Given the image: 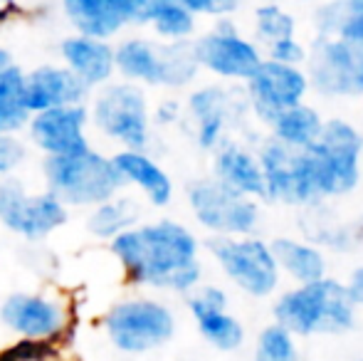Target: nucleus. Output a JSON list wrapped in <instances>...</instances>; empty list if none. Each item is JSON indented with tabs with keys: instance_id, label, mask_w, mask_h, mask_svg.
<instances>
[{
	"instance_id": "1",
	"label": "nucleus",
	"mask_w": 363,
	"mask_h": 361,
	"mask_svg": "<svg viewBox=\"0 0 363 361\" xmlns=\"http://www.w3.org/2000/svg\"><path fill=\"white\" fill-rule=\"evenodd\" d=\"M109 252L131 287L188 294L203 279L201 243L173 218L136 223L109 240Z\"/></svg>"
},
{
	"instance_id": "2",
	"label": "nucleus",
	"mask_w": 363,
	"mask_h": 361,
	"mask_svg": "<svg viewBox=\"0 0 363 361\" xmlns=\"http://www.w3.org/2000/svg\"><path fill=\"white\" fill-rule=\"evenodd\" d=\"M356 307L344 282L321 277L284 292L274 304V322L296 337L344 334L354 329Z\"/></svg>"
},
{
	"instance_id": "3",
	"label": "nucleus",
	"mask_w": 363,
	"mask_h": 361,
	"mask_svg": "<svg viewBox=\"0 0 363 361\" xmlns=\"http://www.w3.org/2000/svg\"><path fill=\"white\" fill-rule=\"evenodd\" d=\"M116 74L139 87L178 89L198 77L196 50L191 40L181 43H158V40L131 35L114 45Z\"/></svg>"
},
{
	"instance_id": "4",
	"label": "nucleus",
	"mask_w": 363,
	"mask_h": 361,
	"mask_svg": "<svg viewBox=\"0 0 363 361\" xmlns=\"http://www.w3.org/2000/svg\"><path fill=\"white\" fill-rule=\"evenodd\" d=\"M79 309L74 299L43 289H15L0 299V327L13 337L48 339L67 352L79 334Z\"/></svg>"
},
{
	"instance_id": "5",
	"label": "nucleus",
	"mask_w": 363,
	"mask_h": 361,
	"mask_svg": "<svg viewBox=\"0 0 363 361\" xmlns=\"http://www.w3.org/2000/svg\"><path fill=\"white\" fill-rule=\"evenodd\" d=\"M43 179L48 191L67 208H91L124 191V181L111 156L96 151L94 146L45 159Z\"/></svg>"
},
{
	"instance_id": "6",
	"label": "nucleus",
	"mask_w": 363,
	"mask_h": 361,
	"mask_svg": "<svg viewBox=\"0 0 363 361\" xmlns=\"http://www.w3.org/2000/svg\"><path fill=\"white\" fill-rule=\"evenodd\" d=\"M89 126L119 149L146 151L151 141V106L144 87L134 82H106L86 99Z\"/></svg>"
},
{
	"instance_id": "7",
	"label": "nucleus",
	"mask_w": 363,
	"mask_h": 361,
	"mask_svg": "<svg viewBox=\"0 0 363 361\" xmlns=\"http://www.w3.org/2000/svg\"><path fill=\"white\" fill-rule=\"evenodd\" d=\"M101 329L119 354L139 357L171 342L176 334V314L163 299L134 294L106 309Z\"/></svg>"
},
{
	"instance_id": "8",
	"label": "nucleus",
	"mask_w": 363,
	"mask_h": 361,
	"mask_svg": "<svg viewBox=\"0 0 363 361\" xmlns=\"http://www.w3.org/2000/svg\"><path fill=\"white\" fill-rule=\"evenodd\" d=\"M69 208L55 193L30 191L18 176L0 179V231L25 243H43L67 226Z\"/></svg>"
},
{
	"instance_id": "9",
	"label": "nucleus",
	"mask_w": 363,
	"mask_h": 361,
	"mask_svg": "<svg viewBox=\"0 0 363 361\" xmlns=\"http://www.w3.org/2000/svg\"><path fill=\"white\" fill-rule=\"evenodd\" d=\"M264 176V198L284 206H316L324 201L309 149H289L267 139L257 151Z\"/></svg>"
},
{
	"instance_id": "10",
	"label": "nucleus",
	"mask_w": 363,
	"mask_h": 361,
	"mask_svg": "<svg viewBox=\"0 0 363 361\" xmlns=\"http://www.w3.org/2000/svg\"><path fill=\"white\" fill-rule=\"evenodd\" d=\"M319 176L321 196H346L359 186L363 134L346 119H329L321 126V134L309 146Z\"/></svg>"
},
{
	"instance_id": "11",
	"label": "nucleus",
	"mask_w": 363,
	"mask_h": 361,
	"mask_svg": "<svg viewBox=\"0 0 363 361\" xmlns=\"http://www.w3.org/2000/svg\"><path fill=\"white\" fill-rule=\"evenodd\" d=\"M188 208L198 226L216 238L255 235L259 228L257 201L230 191L216 179H203L188 186Z\"/></svg>"
},
{
	"instance_id": "12",
	"label": "nucleus",
	"mask_w": 363,
	"mask_h": 361,
	"mask_svg": "<svg viewBox=\"0 0 363 361\" xmlns=\"http://www.w3.org/2000/svg\"><path fill=\"white\" fill-rule=\"evenodd\" d=\"M208 250L225 277L250 297H269L279 284V267L272 248L255 235L213 238Z\"/></svg>"
},
{
	"instance_id": "13",
	"label": "nucleus",
	"mask_w": 363,
	"mask_h": 361,
	"mask_svg": "<svg viewBox=\"0 0 363 361\" xmlns=\"http://www.w3.org/2000/svg\"><path fill=\"white\" fill-rule=\"evenodd\" d=\"M304 65L309 87L319 94L363 96V48L319 35Z\"/></svg>"
},
{
	"instance_id": "14",
	"label": "nucleus",
	"mask_w": 363,
	"mask_h": 361,
	"mask_svg": "<svg viewBox=\"0 0 363 361\" xmlns=\"http://www.w3.org/2000/svg\"><path fill=\"white\" fill-rule=\"evenodd\" d=\"M198 67L208 70L220 79L247 82L262 65V52L252 40L242 38L230 20L218 18L213 30L193 43Z\"/></svg>"
},
{
	"instance_id": "15",
	"label": "nucleus",
	"mask_w": 363,
	"mask_h": 361,
	"mask_svg": "<svg viewBox=\"0 0 363 361\" xmlns=\"http://www.w3.org/2000/svg\"><path fill=\"white\" fill-rule=\"evenodd\" d=\"M247 106L262 124H269L284 109L301 104L309 91V79L301 67L262 60L257 72L245 82Z\"/></svg>"
},
{
	"instance_id": "16",
	"label": "nucleus",
	"mask_w": 363,
	"mask_h": 361,
	"mask_svg": "<svg viewBox=\"0 0 363 361\" xmlns=\"http://www.w3.org/2000/svg\"><path fill=\"white\" fill-rule=\"evenodd\" d=\"M89 114L86 104L52 106V109L33 111L25 126V134L33 149L45 159L65 156L86 149L89 144Z\"/></svg>"
},
{
	"instance_id": "17",
	"label": "nucleus",
	"mask_w": 363,
	"mask_h": 361,
	"mask_svg": "<svg viewBox=\"0 0 363 361\" xmlns=\"http://www.w3.org/2000/svg\"><path fill=\"white\" fill-rule=\"evenodd\" d=\"M188 312L201 337L218 352H235L245 344V327L228 312V294L218 284H198L188 292Z\"/></svg>"
},
{
	"instance_id": "18",
	"label": "nucleus",
	"mask_w": 363,
	"mask_h": 361,
	"mask_svg": "<svg viewBox=\"0 0 363 361\" xmlns=\"http://www.w3.org/2000/svg\"><path fill=\"white\" fill-rule=\"evenodd\" d=\"M188 119L193 121V136L203 151H216L228 134L233 116L240 111L235 94L220 84H206L191 91L188 96Z\"/></svg>"
},
{
	"instance_id": "19",
	"label": "nucleus",
	"mask_w": 363,
	"mask_h": 361,
	"mask_svg": "<svg viewBox=\"0 0 363 361\" xmlns=\"http://www.w3.org/2000/svg\"><path fill=\"white\" fill-rule=\"evenodd\" d=\"M57 52L60 65H65L89 91L99 89L101 84L111 82L116 77L114 45L109 40L72 33L62 38Z\"/></svg>"
},
{
	"instance_id": "20",
	"label": "nucleus",
	"mask_w": 363,
	"mask_h": 361,
	"mask_svg": "<svg viewBox=\"0 0 363 361\" xmlns=\"http://www.w3.org/2000/svg\"><path fill=\"white\" fill-rule=\"evenodd\" d=\"M25 104L33 111L52 109V106L86 104L91 91L60 62H45L28 70L23 79Z\"/></svg>"
},
{
	"instance_id": "21",
	"label": "nucleus",
	"mask_w": 363,
	"mask_h": 361,
	"mask_svg": "<svg viewBox=\"0 0 363 361\" xmlns=\"http://www.w3.org/2000/svg\"><path fill=\"white\" fill-rule=\"evenodd\" d=\"M131 0H60L72 33L99 40H114L131 25Z\"/></svg>"
},
{
	"instance_id": "22",
	"label": "nucleus",
	"mask_w": 363,
	"mask_h": 361,
	"mask_svg": "<svg viewBox=\"0 0 363 361\" xmlns=\"http://www.w3.org/2000/svg\"><path fill=\"white\" fill-rule=\"evenodd\" d=\"M111 161H114L124 186H134L139 193H144L151 206L163 208L173 201L171 176L148 151L119 149L116 154H111Z\"/></svg>"
},
{
	"instance_id": "23",
	"label": "nucleus",
	"mask_w": 363,
	"mask_h": 361,
	"mask_svg": "<svg viewBox=\"0 0 363 361\" xmlns=\"http://www.w3.org/2000/svg\"><path fill=\"white\" fill-rule=\"evenodd\" d=\"M213 179L228 186L230 191L247 198H264V176L255 151L238 141H223L216 149Z\"/></svg>"
},
{
	"instance_id": "24",
	"label": "nucleus",
	"mask_w": 363,
	"mask_h": 361,
	"mask_svg": "<svg viewBox=\"0 0 363 361\" xmlns=\"http://www.w3.org/2000/svg\"><path fill=\"white\" fill-rule=\"evenodd\" d=\"M131 25H148L163 43L191 40L196 33V15L178 0H131Z\"/></svg>"
},
{
	"instance_id": "25",
	"label": "nucleus",
	"mask_w": 363,
	"mask_h": 361,
	"mask_svg": "<svg viewBox=\"0 0 363 361\" xmlns=\"http://www.w3.org/2000/svg\"><path fill=\"white\" fill-rule=\"evenodd\" d=\"M136 223H141V208L139 203L131 196H119L109 198V201H101L96 206L86 208V231L96 240H114L116 235H121L124 231L134 228Z\"/></svg>"
},
{
	"instance_id": "26",
	"label": "nucleus",
	"mask_w": 363,
	"mask_h": 361,
	"mask_svg": "<svg viewBox=\"0 0 363 361\" xmlns=\"http://www.w3.org/2000/svg\"><path fill=\"white\" fill-rule=\"evenodd\" d=\"M269 248H272L279 272H287L296 284H306L326 277L324 252L311 245V243H301L294 240V238H277Z\"/></svg>"
},
{
	"instance_id": "27",
	"label": "nucleus",
	"mask_w": 363,
	"mask_h": 361,
	"mask_svg": "<svg viewBox=\"0 0 363 361\" xmlns=\"http://www.w3.org/2000/svg\"><path fill=\"white\" fill-rule=\"evenodd\" d=\"M316 30L321 38H336L363 48V0H331L316 8Z\"/></svg>"
},
{
	"instance_id": "28",
	"label": "nucleus",
	"mask_w": 363,
	"mask_h": 361,
	"mask_svg": "<svg viewBox=\"0 0 363 361\" xmlns=\"http://www.w3.org/2000/svg\"><path fill=\"white\" fill-rule=\"evenodd\" d=\"M267 126L272 131V139H277L279 144L289 146V149H309L319 139L324 119L314 106L301 101V104L277 114Z\"/></svg>"
},
{
	"instance_id": "29",
	"label": "nucleus",
	"mask_w": 363,
	"mask_h": 361,
	"mask_svg": "<svg viewBox=\"0 0 363 361\" xmlns=\"http://www.w3.org/2000/svg\"><path fill=\"white\" fill-rule=\"evenodd\" d=\"M25 70L13 65L0 72V134H23L30 119L23 91Z\"/></svg>"
},
{
	"instance_id": "30",
	"label": "nucleus",
	"mask_w": 363,
	"mask_h": 361,
	"mask_svg": "<svg viewBox=\"0 0 363 361\" xmlns=\"http://www.w3.org/2000/svg\"><path fill=\"white\" fill-rule=\"evenodd\" d=\"M255 30H257V38L269 45L284 38H294L296 23L294 15H289L279 3H264L255 10Z\"/></svg>"
},
{
	"instance_id": "31",
	"label": "nucleus",
	"mask_w": 363,
	"mask_h": 361,
	"mask_svg": "<svg viewBox=\"0 0 363 361\" xmlns=\"http://www.w3.org/2000/svg\"><path fill=\"white\" fill-rule=\"evenodd\" d=\"M255 361H299L294 334H289L277 322L264 327L257 337L255 347Z\"/></svg>"
},
{
	"instance_id": "32",
	"label": "nucleus",
	"mask_w": 363,
	"mask_h": 361,
	"mask_svg": "<svg viewBox=\"0 0 363 361\" xmlns=\"http://www.w3.org/2000/svg\"><path fill=\"white\" fill-rule=\"evenodd\" d=\"M65 349L48 339H25L13 337L0 344V361H62Z\"/></svg>"
},
{
	"instance_id": "33",
	"label": "nucleus",
	"mask_w": 363,
	"mask_h": 361,
	"mask_svg": "<svg viewBox=\"0 0 363 361\" xmlns=\"http://www.w3.org/2000/svg\"><path fill=\"white\" fill-rule=\"evenodd\" d=\"M28 141L20 134H0V179L18 176V171L28 164Z\"/></svg>"
},
{
	"instance_id": "34",
	"label": "nucleus",
	"mask_w": 363,
	"mask_h": 361,
	"mask_svg": "<svg viewBox=\"0 0 363 361\" xmlns=\"http://www.w3.org/2000/svg\"><path fill=\"white\" fill-rule=\"evenodd\" d=\"M267 55L272 62L291 65V67H301L306 62V48L296 38H284L277 40V43H269Z\"/></svg>"
},
{
	"instance_id": "35",
	"label": "nucleus",
	"mask_w": 363,
	"mask_h": 361,
	"mask_svg": "<svg viewBox=\"0 0 363 361\" xmlns=\"http://www.w3.org/2000/svg\"><path fill=\"white\" fill-rule=\"evenodd\" d=\"M183 3L193 15H213V18H225V15L235 13L242 5V0H178Z\"/></svg>"
},
{
	"instance_id": "36",
	"label": "nucleus",
	"mask_w": 363,
	"mask_h": 361,
	"mask_svg": "<svg viewBox=\"0 0 363 361\" xmlns=\"http://www.w3.org/2000/svg\"><path fill=\"white\" fill-rule=\"evenodd\" d=\"M30 15H33V10L20 3V0H15V3H0V33H3L10 23H18V20H23V18H30Z\"/></svg>"
},
{
	"instance_id": "37",
	"label": "nucleus",
	"mask_w": 363,
	"mask_h": 361,
	"mask_svg": "<svg viewBox=\"0 0 363 361\" xmlns=\"http://www.w3.org/2000/svg\"><path fill=\"white\" fill-rule=\"evenodd\" d=\"M178 119H181V104H178L176 99H163L161 104L151 111V121L163 124V126L176 124Z\"/></svg>"
},
{
	"instance_id": "38",
	"label": "nucleus",
	"mask_w": 363,
	"mask_h": 361,
	"mask_svg": "<svg viewBox=\"0 0 363 361\" xmlns=\"http://www.w3.org/2000/svg\"><path fill=\"white\" fill-rule=\"evenodd\" d=\"M346 287H349V292H351V297H354V302L356 304H363V265L356 267Z\"/></svg>"
},
{
	"instance_id": "39",
	"label": "nucleus",
	"mask_w": 363,
	"mask_h": 361,
	"mask_svg": "<svg viewBox=\"0 0 363 361\" xmlns=\"http://www.w3.org/2000/svg\"><path fill=\"white\" fill-rule=\"evenodd\" d=\"M13 55H10V50L5 48V45H0V72H5L8 67H13Z\"/></svg>"
},
{
	"instance_id": "40",
	"label": "nucleus",
	"mask_w": 363,
	"mask_h": 361,
	"mask_svg": "<svg viewBox=\"0 0 363 361\" xmlns=\"http://www.w3.org/2000/svg\"><path fill=\"white\" fill-rule=\"evenodd\" d=\"M272 3H287V0H272ZM294 3H299V0H294Z\"/></svg>"
},
{
	"instance_id": "41",
	"label": "nucleus",
	"mask_w": 363,
	"mask_h": 361,
	"mask_svg": "<svg viewBox=\"0 0 363 361\" xmlns=\"http://www.w3.org/2000/svg\"><path fill=\"white\" fill-rule=\"evenodd\" d=\"M0 255H3V238H0Z\"/></svg>"
},
{
	"instance_id": "42",
	"label": "nucleus",
	"mask_w": 363,
	"mask_h": 361,
	"mask_svg": "<svg viewBox=\"0 0 363 361\" xmlns=\"http://www.w3.org/2000/svg\"><path fill=\"white\" fill-rule=\"evenodd\" d=\"M0 3H15V0H0Z\"/></svg>"
},
{
	"instance_id": "43",
	"label": "nucleus",
	"mask_w": 363,
	"mask_h": 361,
	"mask_svg": "<svg viewBox=\"0 0 363 361\" xmlns=\"http://www.w3.org/2000/svg\"><path fill=\"white\" fill-rule=\"evenodd\" d=\"M361 361H363V359H361Z\"/></svg>"
}]
</instances>
